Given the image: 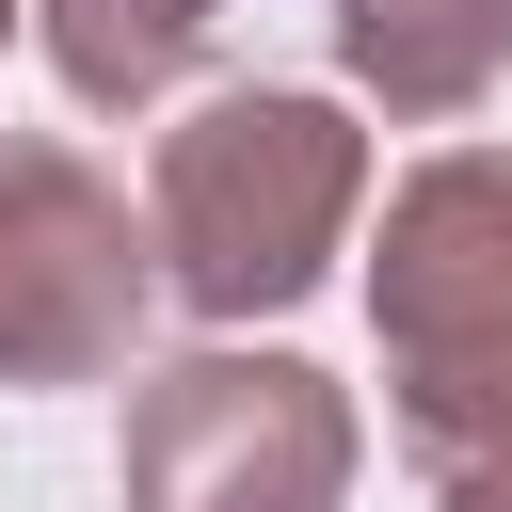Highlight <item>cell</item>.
I'll use <instances>...</instances> for the list:
<instances>
[{
    "label": "cell",
    "instance_id": "6da1fadb",
    "mask_svg": "<svg viewBox=\"0 0 512 512\" xmlns=\"http://www.w3.org/2000/svg\"><path fill=\"white\" fill-rule=\"evenodd\" d=\"M352 208H368V128L336 96H288V80H240L192 128H160V176H144V240H160V288L192 320L304 304L336 272Z\"/></svg>",
    "mask_w": 512,
    "mask_h": 512
},
{
    "label": "cell",
    "instance_id": "52a82bcc",
    "mask_svg": "<svg viewBox=\"0 0 512 512\" xmlns=\"http://www.w3.org/2000/svg\"><path fill=\"white\" fill-rule=\"evenodd\" d=\"M432 512H512V432H480L464 464H432Z\"/></svg>",
    "mask_w": 512,
    "mask_h": 512
},
{
    "label": "cell",
    "instance_id": "ba28073f",
    "mask_svg": "<svg viewBox=\"0 0 512 512\" xmlns=\"http://www.w3.org/2000/svg\"><path fill=\"white\" fill-rule=\"evenodd\" d=\"M0 32H16V0H0Z\"/></svg>",
    "mask_w": 512,
    "mask_h": 512
},
{
    "label": "cell",
    "instance_id": "5b68a950",
    "mask_svg": "<svg viewBox=\"0 0 512 512\" xmlns=\"http://www.w3.org/2000/svg\"><path fill=\"white\" fill-rule=\"evenodd\" d=\"M336 64H352L384 112L448 128V112L496 96V64H512V0H336Z\"/></svg>",
    "mask_w": 512,
    "mask_h": 512
},
{
    "label": "cell",
    "instance_id": "7a4b0ae2",
    "mask_svg": "<svg viewBox=\"0 0 512 512\" xmlns=\"http://www.w3.org/2000/svg\"><path fill=\"white\" fill-rule=\"evenodd\" d=\"M368 336L416 464H464L480 432H512V144H448L384 192Z\"/></svg>",
    "mask_w": 512,
    "mask_h": 512
},
{
    "label": "cell",
    "instance_id": "8992f818",
    "mask_svg": "<svg viewBox=\"0 0 512 512\" xmlns=\"http://www.w3.org/2000/svg\"><path fill=\"white\" fill-rule=\"evenodd\" d=\"M32 16H48L64 96H96V112L176 96V80L208 64V32H224V0H32Z\"/></svg>",
    "mask_w": 512,
    "mask_h": 512
},
{
    "label": "cell",
    "instance_id": "277c9868",
    "mask_svg": "<svg viewBox=\"0 0 512 512\" xmlns=\"http://www.w3.org/2000/svg\"><path fill=\"white\" fill-rule=\"evenodd\" d=\"M160 304V240L80 144H0V384H96L128 368Z\"/></svg>",
    "mask_w": 512,
    "mask_h": 512
},
{
    "label": "cell",
    "instance_id": "3957f363",
    "mask_svg": "<svg viewBox=\"0 0 512 512\" xmlns=\"http://www.w3.org/2000/svg\"><path fill=\"white\" fill-rule=\"evenodd\" d=\"M352 384L304 352H176L128 384V512H336Z\"/></svg>",
    "mask_w": 512,
    "mask_h": 512
}]
</instances>
